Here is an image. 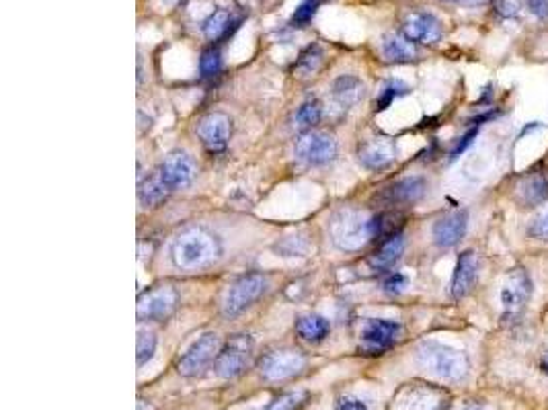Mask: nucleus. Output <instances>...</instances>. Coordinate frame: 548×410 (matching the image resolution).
Segmentation results:
<instances>
[{"instance_id":"f257e3e1","label":"nucleus","mask_w":548,"mask_h":410,"mask_svg":"<svg viewBox=\"0 0 548 410\" xmlns=\"http://www.w3.org/2000/svg\"><path fill=\"white\" fill-rule=\"evenodd\" d=\"M220 255V247L212 232L204 228H187L172 240L171 256L179 269L193 271L214 263Z\"/></svg>"},{"instance_id":"f03ea898","label":"nucleus","mask_w":548,"mask_h":410,"mask_svg":"<svg viewBox=\"0 0 548 410\" xmlns=\"http://www.w3.org/2000/svg\"><path fill=\"white\" fill-rule=\"evenodd\" d=\"M417 366L446 382H460L467 377L470 363L469 357L454 347L427 340L417 349Z\"/></svg>"},{"instance_id":"7ed1b4c3","label":"nucleus","mask_w":548,"mask_h":410,"mask_svg":"<svg viewBox=\"0 0 548 410\" xmlns=\"http://www.w3.org/2000/svg\"><path fill=\"white\" fill-rule=\"evenodd\" d=\"M329 232L341 250H359L374 238V218L359 210H341L331 218Z\"/></svg>"},{"instance_id":"20e7f679","label":"nucleus","mask_w":548,"mask_h":410,"mask_svg":"<svg viewBox=\"0 0 548 410\" xmlns=\"http://www.w3.org/2000/svg\"><path fill=\"white\" fill-rule=\"evenodd\" d=\"M253 359V339L249 335H235L220 349L214 371L222 379H235L251 366Z\"/></svg>"},{"instance_id":"39448f33","label":"nucleus","mask_w":548,"mask_h":410,"mask_svg":"<svg viewBox=\"0 0 548 410\" xmlns=\"http://www.w3.org/2000/svg\"><path fill=\"white\" fill-rule=\"evenodd\" d=\"M532 295V279L524 269H512L501 287L503 318L509 322L517 321L524 314L525 303Z\"/></svg>"},{"instance_id":"423d86ee","label":"nucleus","mask_w":548,"mask_h":410,"mask_svg":"<svg viewBox=\"0 0 548 410\" xmlns=\"http://www.w3.org/2000/svg\"><path fill=\"white\" fill-rule=\"evenodd\" d=\"M267 279L261 273H249V275L240 277L228 287L227 295L222 302L224 316H238L243 310H246L251 303L265 292Z\"/></svg>"},{"instance_id":"0eeeda50","label":"nucleus","mask_w":548,"mask_h":410,"mask_svg":"<svg viewBox=\"0 0 548 410\" xmlns=\"http://www.w3.org/2000/svg\"><path fill=\"white\" fill-rule=\"evenodd\" d=\"M218 349H220V339H218L216 332H206L181 355V359L177 363V371L185 377L201 376L209 363L216 361L218 353H220Z\"/></svg>"},{"instance_id":"6e6552de","label":"nucleus","mask_w":548,"mask_h":410,"mask_svg":"<svg viewBox=\"0 0 548 410\" xmlns=\"http://www.w3.org/2000/svg\"><path fill=\"white\" fill-rule=\"evenodd\" d=\"M306 368V357L296 349H277L261 357L259 371L267 382H282L294 377Z\"/></svg>"},{"instance_id":"1a4fd4ad","label":"nucleus","mask_w":548,"mask_h":410,"mask_svg":"<svg viewBox=\"0 0 548 410\" xmlns=\"http://www.w3.org/2000/svg\"><path fill=\"white\" fill-rule=\"evenodd\" d=\"M401 335L399 322L382 321V318H372L367 321L362 331V351L367 355H380L388 351Z\"/></svg>"},{"instance_id":"9d476101","label":"nucleus","mask_w":548,"mask_h":410,"mask_svg":"<svg viewBox=\"0 0 548 410\" xmlns=\"http://www.w3.org/2000/svg\"><path fill=\"white\" fill-rule=\"evenodd\" d=\"M296 156L298 161L312 166L331 163L337 156V142L329 134L309 132L298 140Z\"/></svg>"},{"instance_id":"9b49d317","label":"nucleus","mask_w":548,"mask_h":410,"mask_svg":"<svg viewBox=\"0 0 548 410\" xmlns=\"http://www.w3.org/2000/svg\"><path fill=\"white\" fill-rule=\"evenodd\" d=\"M177 308V292L172 287H156L138 300V318L140 321H164Z\"/></svg>"},{"instance_id":"f8f14e48","label":"nucleus","mask_w":548,"mask_h":410,"mask_svg":"<svg viewBox=\"0 0 548 410\" xmlns=\"http://www.w3.org/2000/svg\"><path fill=\"white\" fill-rule=\"evenodd\" d=\"M195 172H198L195 163L191 161V156L185 154V152H172V154L164 158V163L159 171L163 183L167 185L171 191L172 189L190 185L195 177Z\"/></svg>"},{"instance_id":"ddd939ff","label":"nucleus","mask_w":548,"mask_h":410,"mask_svg":"<svg viewBox=\"0 0 548 410\" xmlns=\"http://www.w3.org/2000/svg\"><path fill=\"white\" fill-rule=\"evenodd\" d=\"M230 117L224 113H209L198 126V135L209 152H222L230 140Z\"/></svg>"},{"instance_id":"4468645a","label":"nucleus","mask_w":548,"mask_h":410,"mask_svg":"<svg viewBox=\"0 0 548 410\" xmlns=\"http://www.w3.org/2000/svg\"><path fill=\"white\" fill-rule=\"evenodd\" d=\"M403 35L413 43H438L441 40V23L430 13H413L403 23Z\"/></svg>"},{"instance_id":"2eb2a0df","label":"nucleus","mask_w":548,"mask_h":410,"mask_svg":"<svg viewBox=\"0 0 548 410\" xmlns=\"http://www.w3.org/2000/svg\"><path fill=\"white\" fill-rule=\"evenodd\" d=\"M441 402V394L427 386H404L396 394L393 402V410H435Z\"/></svg>"},{"instance_id":"dca6fc26","label":"nucleus","mask_w":548,"mask_h":410,"mask_svg":"<svg viewBox=\"0 0 548 410\" xmlns=\"http://www.w3.org/2000/svg\"><path fill=\"white\" fill-rule=\"evenodd\" d=\"M469 214L464 210H456L452 214H446L433 224V240L438 247L450 248L458 245L467 234Z\"/></svg>"},{"instance_id":"f3484780","label":"nucleus","mask_w":548,"mask_h":410,"mask_svg":"<svg viewBox=\"0 0 548 410\" xmlns=\"http://www.w3.org/2000/svg\"><path fill=\"white\" fill-rule=\"evenodd\" d=\"M427 189L425 179L422 177H409L401 179L396 183L385 187L378 195V200L385 205H404V203H415L423 197Z\"/></svg>"},{"instance_id":"a211bd4d","label":"nucleus","mask_w":548,"mask_h":410,"mask_svg":"<svg viewBox=\"0 0 548 410\" xmlns=\"http://www.w3.org/2000/svg\"><path fill=\"white\" fill-rule=\"evenodd\" d=\"M478 277V259L472 250H464V253L458 256L456 269H454V277H452V298L454 300H462L464 295H469L472 292V287L477 284Z\"/></svg>"},{"instance_id":"6ab92c4d","label":"nucleus","mask_w":548,"mask_h":410,"mask_svg":"<svg viewBox=\"0 0 548 410\" xmlns=\"http://www.w3.org/2000/svg\"><path fill=\"white\" fill-rule=\"evenodd\" d=\"M359 163H362L366 169L378 171L385 169L390 163L395 161V144L386 140V138H376V140H367L362 148H359Z\"/></svg>"},{"instance_id":"aec40b11","label":"nucleus","mask_w":548,"mask_h":410,"mask_svg":"<svg viewBox=\"0 0 548 410\" xmlns=\"http://www.w3.org/2000/svg\"><path fill=\"white\" fill-rule=\"evenodd\" d=\"M333 98L341 109H351L364 98V85L356 76H341L333 85Z\"/></svg>"},{"instance_id":"412c9836","label":"nucleus","mask_w":548,"mask_h":410,"mask_svg":"<svg viewBox=\"0 0 548 410\" xmlns=\"http://www.w3.org/2000/svg\"><path fill=\"white\" fill-rule=\"evenodd\" d=\"M404 250V238L403 234H396V237H390L385 242H382V247L370 256V267L376 271H388L393 269L396 261L401 259Z\"/></svg>"},{"instance_id":"4be33fe9","label":"nucleus","mask_w":548,"mask_h":410,"mask_svg":"<svg viewBox=\"0 0 548 410\" xmlns=\"http://www.w3.org/2000/svg\"><path fill=\"white\" fill-rule=\"evenodd\" d=\"M382 54L390 62H411L417 58V48L409 37L401 33H388L382 42Z\"/></svg>"},{"instance_id":"5701e85b","label":"nucleus","mask_w":548,"mask_h":410,"mask_svg":"<svg viewBox=\"0 0 548 410\" xmlns=\"http://www.w3.org/2000/svg\"><path fill=\"white\" fill-rule=\"evenodd\" d=\"M329 331H331V324H329L327 318L317 314L302 316L296 322V332L304 340H309V343H320V340H325L329 337Z\"/></svg>"},{"instance_id":"b1692460","label":"nucleus","mask_w":548,"mask_h":410,"mask_svg":"<svg viewBox=\"0 0 548 410\" xmlns=\"http://www.w3.org/2000/svg\"><path fill=\"white\" fill-rule=\"evenodd\" d=\"M230 25H235L230 13L227 9H218L204 21L201 32H204L208 40H220V37L230 33Z\"/></svg>"},{"instance_id":"393cba45","label":"nucleus","mask_w":548,"mask_h":410,"mask_svg":"<svg viewBox=\"0 0 548 410\" xmlns=\"http://www.w3.org/2000/svg\"><path fill=\"white\" fill-rule=\"evenodd\" d=\"M171 189L163 183L161 174H154V177L146 179L144 183L140 185V201L146 205V208H154L159 205L164 197L169 195Z\"/></svg>"},{"instance_id":"a878e982","label":"nucleus","mask_w":548,"mask_h":410,"mask_svg":"<svg viewBox=\"0 0 548 410\" xmlns=\"http://www.w3.org/2000/svg\"><path fill=\"white\" fill-rule=\"evenodd\" d=\"M403 226V216L396 211H385V214L374 216V238H390L396 237Z\"/></svg>"},{"instance_id":"bb28decb","label":"nucleus","mask_w":548,"mask_h":410,"mask_svg":"<svg viewBox=\"0 0 548 410\" xmlns=\"http://www.w3.org/2000/svg\"><path fill=\"white\" fill-rule=\"evenodd\" d=\"M520 191L525 203L530 205L543 203L548 200V181L543 177V174H534V177L524 181Z\"/></svg>"},{"instance_id":"cd10ccee","label":"nucleus","mask_w":548,"mask_h":410,"mask_svg":"<svg viewBox=\"0 0 548 410\" xmlns=\"http://www.w3.org/2000/svg\"><path fill=\"white\" fill-rule=\"evenodd\" d=\"M322 117V107L319 101H306L298 107L294 116V127L296 130H311L312 126H317Z\"/></svg>"},{"instance_id":"c85d7f7f","label":"nucleus","mask_w":548,"mask_h":410,"mask_svg":"<svg viewBox=\"0 0 548 410\" xmlns=\"http://www.w3.org/2000/svg\"><path fill=\"white\" fill-rule=\"evenodd\" d=\"M320 62H322V50L317 43H312L302 51V54H300L298 62L294 66V72H298V76H311L319 70Z\"/></svg>"},{"instance_id":"c756f323","label":"nucleus","mask_w":548,"mask_h":410,"mask_svg":"<svg viewBox=\"0 0 548 410\" xmlns=\"http://www.w3.org/2000/svg\"><path fill=\"white\" fill-rule=\"evenodd\" d=\"M136 359H138V366L142 368L144 363H148L150 359H153V355L156 351V335L153 331H144L142 329L138 332V349H136Z\"/></svg>"},{"instance_id":"7c9ffc66","label":"nucleus","mask_w":548,"mask_h":410,"mask_svg":"<svg viewBox=\"0 0 548 410\" xmlns=\"http://www.w3.org/2000/svg\"><path fill=\"white\" fill-rule=\"evenodd\" d=\"M322 3H325V0H302V3L298 5V9L294 11V14H292V27L309 25Z\"/></svg>"},{"instance_id":"2f4dec72","label":"nucleus","mask_w":548,"mask_h":410,"mask_svg":"<svg viewBox=\"0 0 548 410\" xmlns=\"http://www.w3.org/2000/svg\"><path fill=\"white\" fill-rule=\"evenodd\" d=\"M220 70H222V56H220V51L214 50V48L206 50L204 54H201V58H200V72H201V76H206V79H212V76H216Z\"/></svg>"},{"instance_id":"473e14b6","label":"nucleus","mask_w":548,"mask_h":410,"mask_svg":"<svg viewBox=\"0 0 548 410\" xmlns=\"http://www.w3.org/2000/svg\"><path fill=\"white\" fill-rule=\"evenodd\" d=\"M304 402H306L304 392H290V394H283V396H280V398H275L265 410H298L304 405Z\"/></svg>"},{"instance_id":"72a5a7b5","label":"nucleus","mask_w":548,"mask_h":410,"mask_svg":"<svg viewBox=\"0 0 548 410\" xmlns=\"http://www.w3.org/2000/svg\"><path fill=\"white\" fill-rule=\"evenodd\" d=\"M409 93V87L407 85H403V82H388V85L385 87V90H382V97H380V101H378V109H386L390 103L395 101L396 97H401V95H407Z\"/></svg>"},{"instance_id":"f704fd0d","label":"nucleus","mask_w":548,"mask_h":410,"mask_svg":"<svg viewBox=\"0 0 548 410\" xmlns=\"http://www.w3.org/2000/svg\"><path fill=\"white\" fill-rule=\"evenodd\" d=\"M407 284H409L407 275H403V273H393V275H388L385 281V292L396 295L407 287Z\"/></svg>"},{"instance_id":"c9c22d12","label":"nucleus","mask_w":548,"mask_h":410,"mask_svg":"<svg viewBox=\"0 0 548 410\" xmlns=\"http://www.w3.org/2000/svg\"><path fill=\"white\" fill-rule=\"evenodd\" d=\"M528 9L536 19H548V0H528Z\"/></svg>"},{"instance_id":"e433bc0d","label":"nucleus","mask_w":548,"mask_h":410,"mask_svg":"<svg viewBox=\"0 0 548 410\" xmlns=\"http://www.w3.org/2000/svg\"><path fill=\"white\" fill-rule=\"evenodd\" d=\"M477 134H478V130L477 127H472L470 132H467V135H462L460 138V142H458V146L452 150V158H458L462 154L464 150H467L472 142H475V138H477Z\"/></svg>"},{"instance_id":"4c0bfd02","label":"nucleus","mask_w":548,"mask_h":410,"mask_svg":"<svg viewBox=\"0 0 548 410\" xmlns=\"http://www.w3.org/2000/svg\"><path fill=\"white\" fill-rule=\"evenodd\" d=\"M337 410H367V406L359 398L345 396L339 400V406H337Z\"/></svg>"},{"instance_id":"58836bf2","label":"nucleus","mask_w":548,"mask_h":410,"mask_svg":"<svg viewBox=\"0 0 548 410\" xmlns=\"http://www.w3.org/2000/svg\"><path fill=\"white\" fill-rule=\"evenodd\" d=\"M532 234L538 238H548V214L543 219H538L536 226L532 228Z\"/></svg>"},{"instance_id":"ea45409f","label":"nucleus","mask_w":548,"mask_h":410,"mask_svg":"<svg viewBox=\"0 0 548 410\" xmlns=\"http://www.w3.org/2000/svg\"><path fill=\"white\" fill-rule=\"evenodd\" d=\"M450 3H456V5H469V6H475V5H483V3H487V0H450Z\"/></svg>"},{"instance_id":"a19ab883","label":"nucleus","mask_w":548,"mask_h":410,"mask_svg":"<svg viewBox=\"0 0 548 410\" xmlns=\"http://www.w3.org/2000/svg\"><path fill=\"white\" fill-rule=\"evenodd\" d=\"M464 410H485V408L478 406V405H470V406H467Z\"/></svg>"},{"instance_id":"79ce46f5","label":"nucleus","mask_w":548,"mask_h":410,"mask_svg":"<svg viewBox=\"0 0 548 410\" xmlns=\"http://www.w3.org/2000/svg\"><path fill=\"white\" fill-rule=\"evenodd\" d=\"M543 369H544V371H546V374H548V355H546V357H544V359H543Z\"/></svg>"},{"instance_id":"37998d69","label":"nucleus","mask_w":548,"mask_h":410,"mask_svg":"<svg viewBox=\"0 0 548 410\" xmlns=\"http://www.w3.org/2000/svg\"><path fill=\"white\" fill-rule=\"evenodd\" d=\"M164 3H169V5H172V3H177V0H164Z\"/></svg>"}]
</instances>
